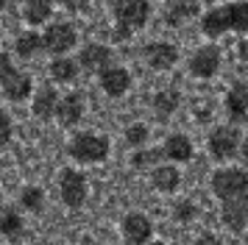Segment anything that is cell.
Listing matches in <instances>:
<instances>
[{"mask_svg": "<svg viewBox=\"0 0 248 245\" xmlns=\"http://www.w3.org/2000/svg\"><path fill=\"white\" fill-rule=\"evenodd\" d=\"M201 28L206 36H220L226 31H248V3H229L203 14Z\"/></svg>", "mask_w": 248, "mask_h": 245, "instance_id": "7a4b0ae2", "label": "cell"}, {"mask_svg": "<svg viewBox=\"0 0 248 245\" xmlns=\"http://www.w3.org/2000/svg\"><path fill=\"white\" fill-rule=\"evenodd\" d=\"M237 56H240L243 61H248V39H246V42H240V47H237Z\"/></svg>", "mask_w": 248, "mask_h": 245, "instance_id": "1f68e13d", "label": "cell"}, {"mask_svg": "<svg viewBox=\"0 0 248 245\" xmlns=\"http://www.w3.org/2000/svg\"><path fill=\"white\" fill-rule=\"evenodd\" d=\"M192 214H195V203H192V200H181L179 206H176V217H179L181 223L192 220Z\"/></svg>", "mask_w": 248, "mask_h": 245, "instance_id": "83f0119b", "label": "cell"}, {"mask_svg": "<svg viewBox=\"0 0 248 245\" xmlns=\"http://www.w3.org/2000/svg\"><path fill=\"white\" fill-rule=\"evenodd\" d=\"M84 92H70V95H64V98L59 100V111L56 117L62 125H76V122L84 117Z\"/></svg>", "mask_w": 248, "mask_h": 245, "instance_id": "4fadbf2b", "label": "cell"}, {"mask_svg": "<svg viewBox=\"0 0 248 245\" xmlns=\"http://www.w3.org/2000/svg\"><path fill=\"white\" fill-rule=\"evenodd\" d=\"M192 14H198V0H170L168 11H165V22L181 25L184 20H190Z\"/></svg>", "mask_w": 248, "mask_h": 245, "instance_id": "d6986e66", "label": "cell"}, {"mask_svg": "<svg viewBox=\"0 0 248 245\" xmlns=\"http://www.w3.org/2000/svg\"><path fill=\"white\" fill-rule=\"evenodd\" d=\"M243 159H246V165H248V137L243 139Z\"/></svg>", "mask_w": 248, "mask_h": 245, "instance_id": "d6a6232c", "label": "cell"}, {"mask_svg": "<svg viewBox=\"0 0 248 245\" xmlns=\"http://www.w3.org/2000/svg\"><path fill=\"white\" fill-rule=\"evenodd\" d=\"M151 184H154L159 192H176V187L181 184V173L173 165H159V167H154V173H151Z\"/></svg>", "mask_w": 248, "mask_h": 245, "instance_id": "e0dca14e", "label": "cell"}, {"mask_svg": "<svg viewBox=\"0 0 248 245\" xmlns=\"http://www.w3.org/2000/svg\"><path fill=\"white\" fill-rule=\"evenodd\" d=\"M23 14L28 25H39V22H45L53 14V9H50V0H25Z\"/></svg>", "mask_w": 248, "mask_h": 245, "instance_id": "ffe728a7", "label": "cell"}, {"mask_svg": "<svg viewBox=\"0 0 248 245\" xmlns=\"http://www.w3.org/2000/svg\"><path fill=\"white\" fill-rule=\"evenodd\" d=\"M101 87L106 95L120 98L131 87V76H128V70H123V67H109L106 73H101Z\"/></svg>", "mask_w": 248, "mask_h": 245, "instance_id": "5bb4252c", "label": "cell"}, {"mask_svg": "<svg viewBox=\"0 0 248 245\" xmlns=\"http://www.w3.org/2000/svg\"><path fill=\"white\" fill-rule=\"evenodd\" d=\"M59 111V95L53 87H42L34 98V114L39 120H50Z\"/></svg>", "mask_w": 248, "mask_h": 245, "instance_id": "ac0fdd59", "label": "cell"}, {"mask_svg": "<svg viewBox=\"0 0 248 245\" xmlns=\"http://www.w3.org/2000/svg\"><path fill=\"white\" fill-rule=\"evenodd\" d=\"M20 203H23L25 209L39 212V209H42V189H39V187H25L23 195H20Z\"/></svg>", "mask_w": 248, "mask_h": 245, "instance_id": "484cf974", "label": "cell"}, {"mask_svg": "<svg viewBox=\"0 0 248 245\" xmlns=\"http://www.w3.org/2000/svg\"><path fill=\"white\" fill-rule=\"evenodd\" d=\"M142 53H145V61L154 70H170V67H176V61H179V50L168 42H151V45H145Z\"/></svg>", "mask_w": 248, "mask_h": 245, "instance_id": "8fae6325", "label": "cell"}, {"mask_svg": "<svg viewBox=\"0 0 248 245\" xmlns=\"http://www.w3.org/2000/svg\"><path fill=\"white\" fill-rule=\"evenodd\" d=\"M237 151H243V148H240V128H237V125H217V128L209 134V153H212V159L226 162V159H232Z\"/></svg>", "mask_w": 248, "mask_h": 245, "instance_id": "8992f818", "label": "cell"}, {"mask_svg": "<svg viewBox=\"0 0 248 245\" xmlns=\"http://www.w3.org/2000/svg\"><path fill=\"white\" fill-rule=\"evenodd\" d=\"M220 67V50L215 45H206L201 50H195L190 59V73L198 78H212Z\"/></svg>", "mask_w": 248, "mask_h": 245, "instance_id": "9c48e42d", "label": "cell"}, {"mask_svg": "<svg viewBox=\"0 0 248 245\" xmlns=\"http://www.w3.org/2000/svg\"><path fill=\"white\" fill-rule=\"evenodd\" d=\"M159 159H165V151H162V148H156V151H151V148H140V151L131 156V165H134L137 170H142V167L156 165Z\"/></svg>", "mask_w": 248, "mask_h": 245, "instance_id": "d4e9b609", "label": "cell"}, {"mask_svg": "<svg viewBox=\"0 0 248 245\" xmlns=\"http://www.w3.org/2000/svg\"><path fill=\"white\" fill-rule=\"evenodd\" d=\"M0 3H3V6H6V0H0Z\"/></svg>", "mask_w": 248, "mask_h": 245, "instance_id": "d590c367", "label": "cell"}, {"mask_svg": "<svg viewBox=\"0 0 248 245\" xmlns=\"http://www.w3.org/2000/svg\"><path fill=\"white\" fill-rule=\"evenodd\" d=\"M42 47H45V36H39V33H34V31L17 36V56H23V59L36 56Z\"/></svg>", "mask_w": 248, "mask_h": 245, "instance_id": "7402d4cb", "label": "cell"}, {"mask_svg": "<svg viewBox=\"0 0 248 245\" xmlns=\"http://www.w3.org/2000/svg\"><path fill=\"white\" fill-rule=\"evenodd\" d=\"M42 36H45V50H50V53L59 56V59L76 45V28H73L70 22H53Z\"/></svg>", "mask_w": 248, "mask_h": 245, "instance_id": "ba28073f", "label": "cell"}, {"mask_svg": "<svg viewBox=\"0 0 248 245\" xmlns=\"http://www.w3.org/2000/svg\"><path fill=\"white\" fill-rule=\"evenodd\" d=\"M67 153L81 165H95V162H103L109 156V139L98 137V134H78L70 139Z\"/></svg>", "mask_w": 248, "mask_h": 245, "instance_id": "277c9868", "label": "cell"}, {"mask_svg": "<svg viewBox=\"0 0 248 245\" xmlns=\"http://www.w3.org/2000/svg\"><path fill=\"white\" fill-rule=\"evenodd\" d=\"M246 245H248V234H246Z\"/></svg>", "mask_w": 248, "mask_h": 245, "instance_id": "e575fe53", "label": "cell"}, {"mask_svg": "<svg viewBox=\"0 0 248 245\" xmlns=\"http://www.w3.org/2000/svg\"><path fill=\"white\" fill-rule=\"evenodd\" d=\"M0 231L6 240H17L20 234H23V217L17 214L14 206H6L3 209V217H0Z\"/></svg>", "mask_w": 248, "mask_h": 245, "instance_id": "44dd1931", "label": "cell"}, {"mask_svg": "<svg viewBox=\"0 0 248 245\" xmlns=\"http://www.w3.org/2000/svg\"><path fill=\"white\" fill-rule=\"evenodd\" d=\"M154 106H156L159 114H173V111L179 109V92L176 89H162V92H156L154 95Z\"/></svg>", "mask_w": 248, "mask_h": 245, "instance_id": "cb8c5ba5", "label": "cell"}, {"mask_svg": "<svg viewBox=\"0 0 248 245\" xmlns=\"http://www.w3.org/2000/svg\"><path fill=\"white\" fill-rule=\"evenodd\" d=\"M212 192L220 198V217L226 229L243 231L248 226V173L237 167L215 170Z\"/></svg>", "mask_w": 248, "mask_h": 245, "instance_id": "6da1fadb", "label": "cell"}, {"mask_svg": "<svg viewBox=\"0 0 248 245\" xmlns=\"http://www.w3.org/2000/svg\"><path fill=\"white\" fill-rule=\"evenodd\" d=\"M151 245H165V243H151Z\"/></svg>", "mask_w": 248, "mask_h": 245, "instance_id": "836d02e7", "label": "cell"}, {"mask_svg": "<svg viewBox=\"0 0 248 245\" xmlns=\"http://www.w3.org/2000/svg\"><path fill=\"white\" fill-rule=\"evenodd\" d=\"M226 111L232 120H246L248 114V84H234L226 95Z\"/></svg>", "mask_w": 248, "mask_h": 245, "instance_id": "9a60e30c", "label": "cell"}, {"mask_svg": "<svg viewBox=\"0 0 248 245\" xmlns=\"http://www.w3.org/2000/svg\"><path fill=\"white\" fill-rule=\"evenodd\" d=\"M59 192H62V200L67 203L70 209H78L81 203L87 200V178L78 170H62V178H59Z\"/></svg>", "mask_w": 248, "mask_h": 245, "instance_id": "52a82bcc", "label": "cell"}, {"mask_svg": "<svg viewBox=\"0 0 248 245\" xmlns=\"http://www.w3.org/2000/svg\"><path fill=\"white\" fill-rule=\"evenodd\" d=\"M59 3L70 11H78V9H87V6H90V0H59Z\"/></svg>", "mask_w": 248, "mask_h": 245, "instance_id": "f546056e", "label": "cell"}, {"mask_svg": "<svg viewBox=\"0 0 248 245\" xmlns=\"http://www.w3.org/2000/svg\"><path fill=\"white\" fill-rule=\"evenodd\" d=\"M0 67H3V81H0V84H3V98L14 100V103L25 100L31 95V78L25 76L23 70H17V67L12 64L9 53L0 56Z\"/></svg>", "mask_w": 248, "mask_h": 245, "instance_id": "5b68a950", "label": "cell"}, {"mask_svg": "<svg viewBox=\"0 0 248 245\" xmlns=\"http://www.w3.org/2000/svg\"><path fill=\"white\" fill-rule=\"evenodd\" d=\"M78 64L87 73H106L112 67V50L103 45H87L78 56Z\"/></svg>", "mask_w": 248, "mask_h": 245, "instance_id": "30bf717a", "label": "cell"}, {"mask_svg": "<svg viewBox=\"0 0 248 245\" xmlns=\"http://www.w3.org/2000/svg\"><path fill=\"white\" fill-rule=\"evenodd\" d=\"M195 245H223V243H220V240H217L215 234H201V237H198V243H195Z\"/></svg>", "mask_w": 248, "mask_h": 245, "instance_id": "4dcf8cb0", "label": "cell"}, {"mask_svg": "<svg viewBox=\"0 0 248 245\" xmlns=\"http://www.w3.org/2000/svg\"><path fill=\"white\" fill-rule=\"evenodd\" d=\"M0 139H3V145H9V139H12V117L6 111L0 114Z\"/></svg>", "mask_w": 248, "mask_h": 245, "instance_id": "f1b7e54d", "label": "cell"}, {"mask_svg": "<svg viewBox=\"0 0 248 245\" xmlns=\"http://www.w3.org/2000/svg\"><path fill=\"white\" fill-rule=\"evenodd\" d=\"M162 151H165V159H173V162H190L192 159V142L184 134H170L162 145Z\"/></svg>", "mask_w": 248, "mask_h": 245, "instance_id": "2e32d148", "label": "cell"}, {"mask_svg": "<svg viewBox=\"0 0 248 245\" xmlns=\"http://www.w3.org/2000/svg\"><path fill=\"white\" fill-rule=\"evenodd\" d=\"M151 220H148L145 214H140V212H131V214H125L123 220V234L125 240L131 245H145L151 240Z\"/></svg>", "mask_w": 248, "mask_h": 245, "instance_id": "7c38bea8", "label": "cell"}, {"mask_svg": "<svg viewBox=\"0 0 248 245\" xmlns=\"http://www.w3.org/2000/svg\"><path fill=\"white\" fill-rule=\"evenodd\" d=\"M76 73H78V64L73 61V59H53L50 61V76L53 81H62V84H67V81H76Z\"/></svg>", "mask_w": 248, "mask_h": 245, "instance_id": "603a6c76", "label": "cell"}, {"mask_svg": "<svg viewBox=\"0 0 248 245\" xmlns=\"http://www.w3.org/2000/svg\"><path fill=\"white\" fill-rule=\"evenodd\" d=\"M151 17V3L148 0H114V39H125L131 31L142 28Z\"/></svg>", "mask_w": 248, "mask_h": 245, "instance_id": "3957f363", "label": "cell"}, {"mask_svg": "<svg viewBox=\"0 0 248 245\" xmlns=\"http://www.w3.org/2000/svg\"><path fill=\"white\" fill-rule=\"evenodd\" d=\"M148 139V128L142 122H134V125H128V131H125V142L131 145V148H142Z\"/></svg>", "mask_w": 248, "mask_h": 245, "instance_id": "4316f807", "label": "cell"}]
</instances>
